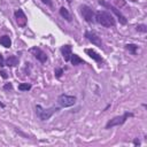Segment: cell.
<instances>
[{
    "label": "cell",
    "instance_id": "cell-1",
    "mask_svg": "<svg viewBox=\"0 0 147 147\" xmlns=\"http://www.w3.org/2000/svg\"><path fill=\"white\" fill-rule=\"evenodd\" d=\"M95 22L106 28H110V26L115 25L114 16L106 10H99L95 13Z\"/></svg>",
    "mask_w": 147,
    "mask_h": 147
},
{
    "label": "cell",
    "instance_id": "cell-2",
    "mask_svg": "<svg viewBox=\"0 0 147 147\" xmlns=\"http://www.w3.org/2000/svg\"><path fill=\"white\" fill-rule=\"evenodd\" d=\"M56 111H59L57 107H51V108H42L40 105L36 106V114L41 121H47L49 119Z\"/></svg>",
    "mask_w": 147,
    "mask_h": 147
},
{
    "label": "cell",
    "instance_id": "cell-3",
    "mask_svg": "<svg viewBox=\"0 0 147 147\" xmlns=\"http://www.w3.org/2000/svg\"><path fill=\"white\" fill-rule=\"evenodd\" d=\"M133 114L132 113H124L123 115L121 116H116L114 118H111L107 124H106V129H110V127H114V126H119L122 124H124L130 117H132Z\"/></svg>",
    "mask_w": 147,
    "mask_h": 147
},
{
    "label": "cell",
    "instance_id": "cell-4",
    "mask_svg": "<svg viewBox=\"0 0 147 147\" xmlns=\"http://www.w3.org/2000/svg\"><path fill=\"white\" fill-rule=\"evenodd\" d=\"M99 3H100L101 6H103L105 8H107V9H110V10L117 16V18H118V21H119L121 24H126V18H125V16H124L114 5H111V3H109V2H106L105 0H99Z\"/></svg>",
    "mask_w": 147,
    "mask_h": 147
},
{
    "label": "cell",
    "instance_id": "cell-5",
    "mask_svg": "<svg viewBox=\"0 0 147 147\" xmlns=\"http://www.w3.org/2000/svg\"><path fill=\"white\" fill-rule=\"evenodd\" d=\"M79 8H80V13H82V15L86 22H88V23L95 22V13L92 8H90L86 5H82Z\"/></svg>",
    "mask_w": 147,
    "mask_h": 147
},
{
    "label": "cell",
    "instance_id": "cell-6",
    "mask_svg": "<svg viewBox=\"0 0 147 147\" xmlns=\"http://www.w3.org/2000/svg\"><path fill=\"white\" fill-rule=\"evenodd\" d=\"M76 96L68 95V94H60L57 98V103L61 107H71L76 103Z\"/></svg>",
    "mask_w": 147,
    "mask_h": 147
},
{
    "label": "cell",
    "instance_id": "cell-7",
    "mask_svg": "<svg viewBox=\"0 0 147 147\" xmlns=\"http://www.w3.org/2000/svg\"><path fill=\"white\" fill-rule=\"evenodd\" d=\"M30 52L33 54V56H34L39 62L45 63V62L47 61V55H46V53H45L42 49H40L39 47H32V48L30 49Z\"/></svg>",
    "mask_w": 147,
    "mask_h": 147
},
{
    "label": "cell",
    "instance_id": "cell-8",
    "mask_svg": "<svg viewBox=\"0 0 147 147\" xmlns=\"http://www.w3.org/2000/svg\"><path fill=\"white\" fill-rule=\"evenodd\" d=\"M85 37H86V39H87L88 41H91L93 45L99 46V47L102 46V41H101L100 37H99L96 33H94V32H92V31H86V32H85Z\"/></svg>",
    "mask_w": 147,
    "mask_h": 147
},
{
    "label": "cell",
    "instance_id": "cell-9",
    "mask_svg": "<svg viewBox=\"0 0 147 147\" xmlns=\"http://www.w3.org/2000/svg\"><path fill=\"white\" fill-rule=\"evenodd\" d=\"M14 15H15V20H16V23L18 24V26L24 28L26 25V16H25L24 11L22 9H17Z\"/></svg>",
    "mask_w": 147,
    "mask_h": 147
},
{
    "label": "cell",
    "instance_id": "cell-10",
    "mask_svg": "<svg viewBox=\"0 0 147 147\" xmlns=\"http://www.w3.org/2000/svg\"><path fill=\"white\" fill-rule=\"evenodd\" d=\"M61 52H62V55H63L64 61H70V56L72 54L71 46L70 45H63L62 48H61Z\"/></svg>",
    "mask_w": 147,
    "mask_h": 147
},
{
    "label": "cell",
    "instance_id": "cell-11",
    "mask_svg": "<svg viewBox=\"0 0 147 147\" xmlns=\"http://www.w3.org/2000/svg\"><path fill=\"white\" fill-rule=\"evenodd\" d=\"M85 53H86L91 59H93L95 62H98V63H101V62H102V57H101V55H99L94 49L86 48V49H85Z\"/></svg>",
    "mask_w": 147,
    "mask_h": 147
},
{
    "label": "cell",
    "instance_id": "cell-12",
    "mask_svg": "<svg viewBox=\"0 0 147 147\" xmlns=\"http://www.w3.org/2000/svg\"><path fill=\"white\" fill-rule=\"evenodd\" d=\"M5 64L8 65V67H15V65L18 64V59L16 56H9V57L6 59Z\"/></svg>",
    "mask_w": 147,
    "mask_h": 147
},
{
    "label": "cell",
    "instance_id": "cell-13",
    "mask_svg": "<svg viewBox=\"0 0 147 147\" xmlns=\"http://www.w3.org/2000/svg\"><path fill=\"white\" fill-rule=\"evenodd\" d=\"M70 61H71V63H72L74 65H78V64H80V63H84V60L80 59L77 54H71Z\"/></svg>",
    "mask_w": 147,
    "mask_h": 147
},
{
    "label": "cell",
    "instance_id": "cell-14",
    "mask_svg": "<svg viewBox=\"0 0 147 147\" xmlns=\"http://www.w3.org/2000/svg\"><path fill=\"white\" fill-rule=\"evenodd\" d=\"M0 44H1L2 46H5L6 48H9L10 45H11L10 38H9L8 36H2V37H0Z\"/></svg>",
    "mask_w": 147,
    "mask_h": 147
},
{
    "label": "cell",
    "instance_id": "cell-15",
    "mask_svg": "<svg viewBox=\"0 0 147 147\" xmlns=\"http://www.w3.org/2000/svg\"><path fill=\"white\" fill-rule=\"evenodd\" d=\"M60 15H61L63 18H65L68 22H70V21H71V16H70V14H69V11H68V9H67V8L61 7V8H60Z\"/></svg>",
    "mask_w": 147,
    "mask_h": 147
},
{
    "label": "cell",
    "instance_id": "cell-16",
    "mask_svg": "<svg viewBox=\"0 0 147 147\" xmlns=\"http://www.w3.org/2000/svg\"><path fill=\"white\" fill-rule=\"evenodd\" d=\"M125 49H127L131 54H136L137 49H138V46L134 45V44H127V45H125Z\"/></svg>",
    "mask_w": 147,
    "mask_h": 147
},
{
    "label": "cell",
    "instance_id": "cell-17",
    "mask_svg": "<svg viewBox=\"0 0 147 147\" xmlns=\"http://www.w3.org/2000/svg\"><path fill=\"white\" fill-rule=\"evenodd\" d=\"M109 1H111L114 5H115V7L117 8V7H123V6H125V3H126V1L125 0H109Z\"/></svg>",
    "mask_w": 147,
    "mask_h": 147
},
{
    "label": "cell",
    "instance_id": "cell-18",
    "mask_svg": "<svg viewBox=\"0 0 147 147\" xmlns=\"http://www.w3.org/2000/svg\"><path fill=\"white\" fill-rule=\"evenodd\" d=\"M31 88V85L28 84V83H22L18 85V90L20 91H29Z\"/></svg>",
    "mask_w": 147,
    "mask_h": 147
},
{
    "label": "cell",
    "instance_id": "cell-19",
    "mask_svg": "<svg viewBox=\"0 0 147 147\" xmlns=\"http://www.w3.org/2000/svg\"><path fill=\"white\" fill-rule=\"evenodd\" d=\"M137 31L145 33V32H147V26L145 24H139V25H137Z\"/></svg>",
    "mask_w": 147,
    "mask_h": 147
},
{
    "label": "cell",
    "instance_id": "cell-20",
    "mask_svg": "<svg viewBox=\"0 0 147 147\" xmlns=\"http://www.w3.org/2000/svg\"><path fill=\"white\" fill-rule=\"evenodd\" d=\"M54 74H55V77L60 78V77L62 76V74H63V69H61V68H56V69L54 70Z\"/></svg>",
    "mask_w": 147,
    "mask_h": 147
},
{
    "label": "cell",
    "instance_id": "cell-21",
    "mask_svg": "<svg viewBox=\"0 0 147 147\" xmlns=\"http://www.w3.org/2000/svg\"><path fill=\"white\" fill-rule=\"evenodd\" d=\"M3 88H5V90H11V88H13V85H11L10 83H8V84H6V85L3 86Z\"/></svg>",
    "mask_w": 147,
    "mask_h": 147
},
{
    "label": "cell",
    "instance_id": "cell-22",
    "mask_svg": "<svg viewBox=\"0 0 147 147\" xmlns=\"http://www.w3.org/2000/svg\"><path fill=\"white\" fill-rule=\"evenodd\" d=\"M44 3H46L47 6H52V1L51 0H41Z\"/></svg>",
    "mask_w": 147,
    "mask_h": 147
},
{
    "label": "cell",
    "instance_id": "cell-23",
    "mask_svg": "<svg viewBox=\"0 0 147 147\" xmlns=\"http://www.w3.org/2000/svg\"><path fill=\"white\" fill-rule=\"evenodd\" d=\"M0 65L2 67V65H5V62H3V57H2V55H0Z\"/></svg>",
    "mask_w": 147,
    "mask_h": 147
},
{
    "label": "cell",
    "instance_id": "cell-24",
    "mask_svg": "<svg viewBox=\"0 0 147 147\" xmlns=\"http://www.w3.org/2000/svg\"><path fill=\"white\" fill-rule=\"evenodd\" d=\"M0 74H1V76H2V78H5V79H6V78H7V77H8V76H7V74H6V72H5V71H1V72H0Z\"/></svg>",
    "mask_w": 147,
    "mask_h": 147
},
{
    "label": "cell",
    "instance_id": "cell-25",
    "mask_svg": "<svg viewBox=\"0 0 147 147\" xmlns=\"http://www.w3.org/2000/svg\"><path fill=\"white\" fill-rule=\"evenodd\" d=\"M133 144H134V145H139V144H140V142H139V141H138V140H134V141H133Z\"/></svg>",
    "mask_w": 147,
    "mask_h": 147
},
{
    "label": "cell",
    "instance_id": "cell-26",
    "mask_svg": "<svg viewBox=\"0 0 147 147\" xmlns=\"http://www.w3.org/2000/svg\"><path fill=\"white\" fill-rule=\"evenodd\" d=\"M0 106H1V107H2V108H3V107H5V105H3V103H2V102H0Z\"/></svg>",
    "mask_w": 147,
    "mask_h": 147
},
{
    "label": "cell",
    "instance_id": "cell-27",
    "mask_svg": "<svg viewBox=\"0 0 147 147\" xmlns=\"http://www.w3.org/2000/svg\"><path fill=\"white\" fill-rule=\"evenodd\" d=\"M130 1H138V0H130Z\"/></svg>",
    "mask_w": 147,
    "mask_h": 147
},
{
    "label": "cell",
    "instance_id": "cell-28",
    "mask_svg": "<svg viewBox=\"0 0 147 147\" xmlns=\"http://www.w3.org/2000/svg\"><path fill=\"white\" fill-rule=\"evenodd\" d=\"M68 1H71V0H68Z\"/></svg>",
    "mask_w": 147,
    "mask_h": 147
}]
</instances>
